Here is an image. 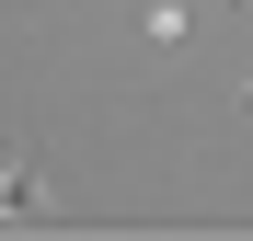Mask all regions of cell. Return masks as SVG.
I'll return each instance as SVG.
<instances>
[{
	"instance_id": "1",
	"label": "cell",
	"mask_w": 253,
	"mask_h": 241,
	"mask_svg": "<svg viewBox=\"0 0 253 241\" xmlns=\"http://www.w3.org/2000/svg\"><path fill=\"white\" fill-rule=\"evenodd\" d=\"M46 207H58V184H46V161H35V149H12V161H0V218H23V230H35Z\"/></svg>"
}]
</instances>
